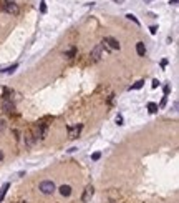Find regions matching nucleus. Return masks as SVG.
<instances>
[{
    "instance_id": "4468645a",
    "label": "nucleus",
    "mask_w": 179,
    "mask_h": 203,
    "mask_svg": "<svg viewBox=\"0 0 179 203\" xmlns=\"http://www.w3.org/2000/svg\"><path fill=\"white\" fill-rule=\"evenodd\" d=\"M76 53H78V50H76V47H71L70 50H66V52H65V57H68V58H73V57H76Z\"/></svg>"
},
{
    "instance_id": "20e7f679",
    "label": "nucleus",
    "mask_w": 179,
    "mask_h": 203,
    "mask_svg": "<svg viewBox=\"0 0 179 203\" xmlns=\"http://www.w3.org/2000/svg\"><path fill=\"white\" fill-rule=\"evenodd\" d=\"M104 50V45L103 43H100V45H96L93 50H91V53H90V57H91V60L93 62H98L100 58H101V53H103Z\"/></svg>"
},
{
    "instance_id": "2eb2a0df",
    "label": "nucleus",
    "mask_w": 179,
    "mask_h": 203,
    "mask_svg": "<svg viewBox=\"0 0 179 203\" xmlns=\"http://www.w3.org/2000/svg\"><path fill=\"white\" fill-rule=\"evenodd\" d=\"M148 110H149V113H156L159 108H158V105H156L154 102H149V103H148Z\"/></svg>"
},
{
    "instance_id": "39448f33",
    "label": "nucleus",
    "mask_w": 179,
    "mask_h": 203,
    "mask_svg": "<svg viewBox=\"0 0 179 203\" xmlns=\"http://www.w3.org/2000/svg\"><path fill=\"white\" fill-rule=\"evenodd\" d=\"M103 43L108 47V49H111V50H120V42L114 39V37H104Z\"/></svg>"
},
{
    "instance_id": "f8f14e48",
    "label": "nucleus",
    "mask_w": 179,
    "mask_h": 203,
    "mask_svg": "<svg viewBox=\"0 0 179 203\" xmlns=\"http://www.w3.org/2000/svg\"><path fill=\"white\" fill-rule=\"evenodd\" d=\"M12 90L9 87H3V93H2V100H12Z\"/></svg>"
},
{
    "instance_id": "b1692460",
    "label": "nucleus",
    "mask_w": 179,
    "mask_h": 203,
    "mask_svg": "<svg viewBox=\"0 0 179 203\" xmlns=\"http://www.w3.org/2000/svg\"><path fill=\"white\" fill-rule=\"evenodd\" d=\"M169 92H171V85H164V95L166 97L169 95Z\"/></svg>"
},
{
    "instance_id": "9b49d317",
    "label": "nucleus",
    "mask_w": 179,
    "mask_h": 203,
    "mask_svg": "<svg viewBox=\"0 0 179 203\" xmlns=\"http://www.w3.org/2000/svg\"><path fill=\"white\" fill-rule=\"evenodd\" d=\"M10 188V183H3L2 185V188H0V202H3L5 200V195H7V190Z\"/></svg>"
},
{
    "instance_id": "c756f323",
    "label": "nucleus",
    "mask_w": 179,
    "mask_h": 203,
    "mask_svg": "<svg viewBox=\"0 0 179 203\" xmlns=\"http://www.w3.org/2000/svg\"><path fill=\"white\" fill-rule=\"evenodd\" d=\"M2 160H3V152L0 150V162H2Z\"/></svg>"
},
{
    "instance_id": "dca6fc26",
    "label": "nucleus",
    "mask_w": 179,
    "mask_h": 203,
    "mask_svg": "<svg viewBox=\"0 0 179 203\" xmlns=\"http://www.w3.org/2000/svg\"><path fill=\"white\" fill-rule=\"evenodd\" d=\"M17 68H18V63H13L12 67H7V68H5V70H3V72H5L7 75H10V73H13V72H15Z\"/></svg>"
},
{
    "instance_id": "6ab92c4d",
    "label": "nucleus",
    "mask_w": 179,
    "mask_h": 203,
    "mask_svg": "<svg viewBox=\"0 0 179 203\" xmlns=\"http://www.w3.org/2000/svg\"><path fill=\"white\" fill-rule=\"evenodd\" d=\"M40 12H42V13H45V12H47V2H45V0H43V2H40Z\"/></svg>"
},
{
    "instance_id": "423d86ee",
    "label": "nucleus",
    "mask_w": 179,
    "mask_h": 203,
    "mask_svg": "<svg viewBox=\"0 0 179 203\" xmlns=\"http://www.w3.org/2000/svg\"><path fill=\"white\" fill-rule=\"evenodd\" d=\"M66 130H68V136L71 138V140H75L80 136V132L83 130V125H76V126H66Z\"/></svg>"
},
{
    "instance_id": "a878e982",
    "label": "nucleus",
    "mask_w": 179,
    "mask_h": 203,
    "mask_svg": "<svg viewBox=\"0 0 179 203\" xmlns=\"http://www.w3.org/2000/svg\"><path fill=\"white\" fill-rule=\"evenodd\" d=\"M149 32L153 33V35H154V33L158 32V27H156V25H153V27H149Z\"/></svg>"
},
{
    "instance_id": "f03ea898",
    "label": "nucleus",
    "mask_w": 179,
    "mask_h": 203,
    "mask_svg": "<svg viewBox=\"0 0 179 203\" xmlns=\"http://www.w3.org/2000/svg\"><path fill=\"white\" fill-rule=\"evenodd\" d=\"M40 192L43 195H53L55 193V190H57V186H55V183L52 182V180H45V182H42L40 183Z\"/></svg>"
},
{
    "instance_id": "6e6552de",
    "label": "nucleus",
    "mask_w": 179,
    "mask_h": 203,
    "mask_svg": "<svg viewBox=\"0 0 179 203\" xmlns=\"http://www.w3.org/2000/svg\"><path fill=\"white\" fill-rule=\"evenodd\" d=\"M2 110L5 112V113H13L15 112V103L12 102V100H2Z\"/></svg>"
},
{
    "instance_id": "1a4fd4ad",
    "label": "nucleus",
    "mask_w": 179,
    "mask_h": 203,
    "mask_svg": "<svg viewBox=\"0 0 179 203\" xmlns=\"http://www.w3.org/2000/svg\"><path fill=\"white\" fill-rule=\"evenodd\" d=\"M58 190H60V195H61V196H70V195H71V186H70V185H61Z\"/></svg>"
},
{
    "instance_id": "2f4dec72",
    "label": "nucleus",
    "mask_w": 179,
    "mask_h": 203,
    "mask_svg": "<svg viewBox=\"0 0 179 203\" xmlns=\"http://www.w3.org/2000/svg\"><path fill=\"white\" fill-rule=\"evenodd\" d=\"M5 2H13V0H5Z\"/></svg>"
},
{
    "instance_id": "7ed1b4c3",
    "label": "nucleus",
    "mask_w": 179,
    "mask_h": 203,
    "mask_svg": "<svg viewBox=\"0 0 179 203\" xmlns=\"http://www.w3.org/2000/svg\"><path fill=\"white\" fill-rule=\"evenodd\" d=\"M3 10H5L7 13H10V15H18L20 13V9L15 2H5V3H3Z\"/></svg>"
},
{
    "instance_id": "0eeeda50",
    "label": "nucleus",
    "mask_w": 179,
    "mask_h": 203,
    "mask_svg": "<svg viewBox=\"0 0 179 203\" xmlns=\"http://www.w3.org/2000/svg\"><path fill=\"white\" fill-rule=\"evenodd\" d=\"M93 193H94L93 185H88V186L85 188V192H83V195H81V202H83V203H88L90 200H91Z\"/></svg>"
},
{
    "instance_id": "393cba45",
    "label": "nucleus",
    "mask_w": 179,
    "mask_h": 203,
    "mask_svg": "<svg viewBox=\"0 0 179 203\" xmlns=\"http://www.w3.org/2000/svg\"><path fill=\"white\" fill-rule=\"evenodd\" d=\"M116 123H118V125H123V115H116Z\"/></svg>"
},
{
    "instance_id": "7c9ffc66",
    "label": "nucleus",
    "mask_w": 179,
    "mask_h": 203,
    "mask_svg": "<svg viewBox=\"0 0 179 203\" xmlns=\"http://www.w3.org/2000/svg\"><path fill=\"white\" fill-rule=\"evenodd\" d=\"M114 2H116V3H121L123 0H114Z\"/></svg>"
},
{
    "instance_id": "c85d7f7f",
    "label": "nucleus",
    "mask_w": 179,
    "mask_h": 203,
    "mask_svg": "<svg viewBox=\"0 0 179 203\" xmlns=\"http://www.w3.org/2000/svg\"><path fill=\"white\" fill-rule=\"evenodd\" d=\"M169 3L171 5H178V0H169Z\"/></svg>"
},
{
    "instance_id": "bb28decb",
    "label": "nucleus",
    "mask_w": 179,
    "mask_h": 203,
    "mask_svg": "<svg viewBox=\"0 0 179 203\" xmlns=\"http://www.w3.org/2000/svg\"><path fill=\"white\" fill-rule=\"evenodd\" d=\"M166 65H168V60H166V58L161 60V68H166Z\"/></svg>"
},
{
    "instance_id": "473e14b6",
    "label": "nucleus",
    "mask_w": 179,
    "mask_h": 203,
    "mask_svg": "<svg viewBox=\"0 0 179 203\" xmlns=\"http://www.w3.org/2000/svg\"><path fill=\"white\" fill-rule=\"evenodd\" d=\"M144 2H149V0H144Z\"/></svg>"
},
{
    "instance_id": "aec40b11",
    "label": "nucleus",
    "mask_w": 179,
    "mask_h": 203,
    "mask_svg": "<svg viewBox=\"0 0 179 203\" xmlns=\"http://www.w3.org/2000/svg\"><path fill=\"white\" fill-rule=\"evenodd\" d=\"M7 128V120H3V118H0V132H3Z\"/></svg>"
},
{
    "instance_id": "a211bd4d",
    "label": "nucleus",
    "mask_w": 179,
    "mask_h": 203,
    "mask_svg": "<svg viewBox=\"0 0 179 203\" xmlns=\"http://www.w3.org/2000/svg\"><path fill=\"white\" fill-rule=\"evenodd\" d=\"M126 19H128V20H131V22H134L136 25H139V20L136 19V17H134L133 13H128V15H126Z\"/></svg>"
},
{
    "instance_id": "ddd939ff",
    "label": "nucleus",
    "mask_w": 179,
    "mask_h": 203,
    "mask_svg": "<svg viewBox=\"0 0 179 203\" xmlns=\"http://www.w3.org/2000/svg\"><path fill=\"white\" fill-rule=\"evenodd\" d=\"M25 143H27V146H33L35 145V136L32 133H25Z\"/></svg>"
},
{
    "instance_id": "f3484780",
    "label": "nucleus",
    "mask_w": 179,
    "mask_h": 203,
    "mask_svg": "<svg viewBox=\"0 0 179 203\" xmlns=\"http://www.w3.org/2000/svg\"><path fill=\"white\" fill-rule=\"evenodd\" d=\"M143 85H144V80H139V82H136L134 85H131V87H129V90H139Z\"/></svg>"
},
{
    "instance_id": "f257e3e1",
    "label": "nucleus",
    "mask_w": 179,
    "mask_h": 203,
    "mask_svg": "<svg viewBox=\"0 0 179 203\" xmlns=\"http://www.w3.org/2000/svg\"><path fill=\"white\" fill-rule=\"evenodd\" d=\"M47 130H48V123H45V122L42 120V122H38L37 125H35L32 135L35 136V140H43V138L47 136Z\"/></svg>"
},
{
    "instance_id": "cd10ccee",
    "label": "nucleus",
    "mask_w": 179,
    "mask_h": 203,
    "mask_svg": "<svg viewBox=\"0 0 179 203\" xmlns=\"http://www.w3.org/2000/svg\"><path fill=\"white\" fill-rule=\"evenodd\" d=\"M13 135H15V138H17V140H20V133H18V130H13Z\"/></svg>"
},
{
    "instance_id": "5701e85b",
    "label": "nucleus",
    "mask_w": 179,
    "mask_h": 203,
    "mask_svg": "<svg viewBox=\"0 0 179 203\" xmlns=\"http://www.w3.org/2000/svg\"><path fill=\"white\" fill-rule=\"evenodd\" d=\"M166 102H168V97L164 95V97H162V100H161V103H159V105H158V108H162V106L166 105Z\"/></svg>"
},
{
    "instance_id": "4be33fe9",
    "label": "nucleus",
    "mask_w": 179,
    "mask_h": 203,
    "mask_svg": "<svg viewBox=\"0 0 179 203\" xmlns=\"http://www.w3.org/2000/svg\"><path fill=\"white\" fill-rule=\"evenodd\" d=\"M159 85H161V82L158 80V78H154V80H153V83H151V87H153V88H158Z\"/></svg>"
},
{
    "instance_id": "412c9836",
    "label": "nucleus",
    "mask_w": 179,
    "mask_h": 203,
    "mask_svg": "<svg viewBox=\"0 0 179 203\" xmlns=\"http://www.w3.org/2000/svg\"><path fill=\"white\" fill-rule=\"evenodd\" d=\"M100 156H101V153H100V152H94V153L91 155V160H93V162H96V160H100Z\"/></svg>"
},
{
    "instance_id": "9d476101",
    "label": "nucleus",
    "mask_w": 179,
    "mask_h": 203,
    "mask_svg": "<svg viewBox=\"0 0 179 203\" xmlns=\"http://www.w3.org/2000/svg\"><path fill=\"white\" fill-rule=\"evenodd\" d=\"M136 52H138L139 57H144V55H146V47H144L143 42H138V43H136Z\"/></svg>"
}]
</instances>
